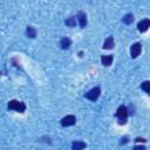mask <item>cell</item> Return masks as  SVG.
Listing matches in <instances>:
<instances>
[{"mask_svg":"<svg viewBox=\"0 0 150 150\" xmlns=\"http://www.w3.org/2000/svg\"><path fill=\"white\" fill-rule=\"evenodd\" d=\"M7 108L9 110H14V111H18V112H25L26 104L21 101H18V100H11L7 104Z\"/></svg>","mask_w":150,"mask_h":150,"instance_id":"1","label":"cell"},{"mask_svg":"<svg viewBox=\"0 0 150 150\" xmlns=\"http://www.w3.org/2000/svg\"><path fill=\"white\" fill-rule=\"evenodd\" d=\"M129 112L125 105H120L117 111H116V117L118 118V124H125L127 123V117Z\"/></svg>","mask_w":150,"mask_h":150,"instance_id":"2","label":"cell"},{"mask_svg":"<svg viewBox=\"0 0 150 150\" xmlns=\"http://www.w3.org/2000/svg\"><path fill=\"white\" fill-rule=\"evenodd\" d=\"M100 94H101V88L100 87H94L93 89H90L88 93L84 94V97L90 100V101H96L100 97Z\"/></svg>","mask_w":150,"mask_h":150,"instance_id":"3","label":"cell"},{"mask_svg":"<svg viewBox=\"0 0 150 150\" xmlns=\"http://www.w3.org/2000/svg\"><path fill=\"white\" fill-rule=\"evenodd\" d=\"M76 123V117L74 115H67L61 120V125L62 127H70Z\"/></svg>","mask_w":150,"mask_h":150,"instance_id":"4","label":"cell"},{"mask_svg":"<svg viewBox=\"0 0 150 150\" xmlns=\"http://www.w3.org/2000/svg\"><path fill=\"white\" fill-rule=\"evenodd\" d=\"M141 52H142V45L139 42H136L130 47V55L132 59H136L141 54Z\"/></svg>","mask_w":150,"mask_h":150,"instance_id":"5","label":"cell"},{"mask_svg":"<svg viewBox=\"0 0 150 150\" xmlns=\"http://www.w3.org/2000/svg\"><path fill=\"white\" fill-rule=\"evenodd\" d=\"M149 26H150V20H149V19H143V20H141V21L137 23V29H138V32L144 33V32L148 30Z\"/></svg>","mask_w":150,"mask_h":150,"instance_id":"6","label":"cell"},{"mask_svg":"<svg viewBox=\"0 0 150 150\" xmlns=\"http://www.w3.org/2000/svg\"><path fill=\"white\" fill-rule=\"evenodd\" d=\"M76 19H79V23H80V27H81V28H84V27L87 26V15H86L84 12L80 11V12L77 13Z\"/></svg>","mask_w":150,"mask_h":150,"instance_id":"7","label":"cell"},{"mask_svg":"<svg viewBox=\"0 0 150 150\" xmlns=\"http://www.w3.org/2000/svg\"><path fill=\"white\" fill-rule=\"evenodd\" d=\"M112 60H114V56L112 55H102L101 56V62L105 67H109L112 63Z\"/></svg>","mask_w":150,"mask_h":150,"instance_id":"8","label":"cell"},{"mask_svg":"<svg viewBox=\"0 0 150 150\" xmlns=\"http://www.w3.org/2000/svg\"><path fill=\"white\" fill-rule=\"evenodd\" d=\"M87 146V144L82 141H74L71 144V150H83Z\"/></svg>","mask_w":150,"mask_h":150,"instance_id":"9","label":"cell"},{"mask_svg":"<svg viewBox=\"0 0 150 150\" xmlns=\"http://www.w3.org/2000/svg\"><path fill=\"white\" fill-rule=\"evenodd\" d=\"M114 46H115L114 38H112V36H108V38L105 39L104 43H103V48H104V49H111V48H114Z\"/></svg>","mask_w":150,"mask_h":150,"instance_id":"10","label":"cell"},{"mask_svg":"<svg viewBox=\"0 0 150 150\" xmlns=\"http://www.w3.org/2000/svg\"><path fill=\"white\" fill-rule=\"evenodd\" d=\"M70 45H71V41H70V39L67 38V36H63V38L61 39V41H60V46H61L62 49H68V48L70 47Z\"/></svg>","mask_w":150,"mask_h":150,"instance_id":"11","label":"cell"},{"mask_svg":"<svg viewBox=\"0 0 150 150\" xmlns=\"http://www.w3.org/2000/svg\"><path fill=\"white\" fill-rule=\"evenodd\" d=\"M26 35H27V38H29V39H35V36H36V30L34 29V27L28 26V27L26 28Z\"/></svg>","mask_w":150,"mask_h":150,"instance_id":"12","label":"cell"},{"mask_svg":"<svg viewBox=\"0 0 150 150\" xmlns=\"http://www.w3.org/2000/svg\"><path fill=\"white\" fill-rule=\"evenodd\" d=\"M64 23L68 27H75V25H76V18L75 16H69L68 19L64 20Z\"/></svg>","mask_w":150,"mask_h":150,"instance_id":"13","label":"cell"},{"mask_svg":"<svg viewBox=\"0 0 150 150\" xmlns=\"http://www.w3.org/2000/svg\"><path fill=\"white\" fill-rule=\"evenodd\" d=\"M132 20H134V15H132L131 13H128V14H125V15L122 18V21H123L124 23H127V25H130V23L132 22Z\"/></svg>","mask_w":150,"mask_h":150,"instance_id":"14","label":"cell"},{"mask_svg":"<svg viewBox=\"0 0 150 150\" xmlns=\"http://www.w3.org/2000/svg\"><path fill=\"white\" fill-rule=\"evenodd\" d=\"M141 88H142L146 94H150V81H144V82L141 84Z\"/></svg>","mask_w":150,"mask_h":150,"instance_id":"15","label":"cell"},{"mask_svg":"<svg viewBox=\"0 0 150 150\" xmlns=\"http://www.w3.org/2000/svg\"><path fill=\"white\" fill-rule=\"evenodd\" d=\"M135 142H137V143H145L146 142V139L145 138H142V137H137V138H135Z\"/></svg>","mask_w":150,"mask_h":150,"instance_id":"16","label":"cell"},{"mask_svg":"<svg viewBox=\"0 0 150 150\" xmlns=\"http://www.w3.org/2000/svg\"><path fill=\"white\" fill-rule=\"evenodd\" d=\"M132 150H145V146L144 145H136V146H134Z\"/></svg>","mask_w":150,"mask_h":150,"instance_id":"17","label":"cell"},{"mask_svg":"<svg viewBox=\"0 0 150 150\" xmlns=\"http://www.w3.org/2000/svg\"><path fill=\"white\" fill-rule=\"evenodd\" d=\"M125 143H128V137H127V136H124V137L121 139V144H125Z\"/></svg>","mask_w":150,"mask_h":150,"instance_id":"18","label":"cell"}]
</instances>
